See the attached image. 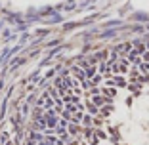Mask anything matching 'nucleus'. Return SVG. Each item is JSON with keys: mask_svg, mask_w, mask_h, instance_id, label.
Listing matches in <instances>:
<instances>
[{"mask_svg": "<svg viewBox=\"0 0 149 145\" xmlns=\"http://www.w3.org/2000/svg\"><path fill=\"white\" fill-rule=\"evenodd\" d=\"M33 145H149V38L59 76L40 101Z\"/></svg>", "mask_w": 149, "mask_h": 145, "instance_id": "1", "label": "nucleus"}]
</instances>
